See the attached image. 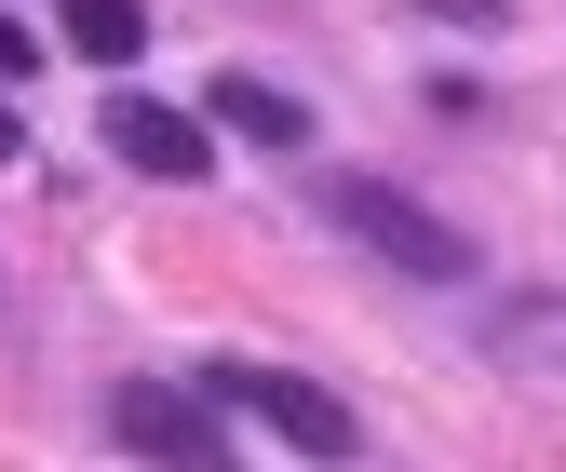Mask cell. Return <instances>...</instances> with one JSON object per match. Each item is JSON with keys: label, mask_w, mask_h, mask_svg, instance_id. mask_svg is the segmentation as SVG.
I'll list each match as a JSON object with an SVG mask.
<instances>
[{"label": "cell", "mask_w": 566, "mask_h": 472, "mask_svg": "<svg viewBox=\"0 0 566 472\" xmlns=\"http://www.w3.org/2000/svg\"><path fill=\"white\" fill-rule=\"evenodd\" d=\"M95 135H108V162H122V176H149V189H189V176H217V122H202V108L108 95V108H95Z\"/></svg>", "instance_id": "obj_4"}, {"label": "cell", "mask_w": 566, "mask_h": 472, "mask_svg": "<svg viewBox=\"0 0 566 472\" xmlns=\"http://www.w3.org/2000/svg\"><path fill=\"white\" fill-rule=\"evenodd\" d=\"M418 108H432V122H485V82H472V67H432V82H418Z\"/></svg>", "instance_id": "obj_8"}, {"label": "cell", "mask_w": 566, "mask_h": 472, "mask_svg": "<svg viewBox=\"0 0 566 472\" xmlns=\"http://www.w3.org/2000/svg\"><path fill=\"white\" fill-rule=\"evenodd\" d=\"M189 108L217 122V135H243V149H270V162H297V149H311V95H283L270 67H217Z\"/></svg>", "instance_id": "obj_5"}, {"label": "cell", "mask_w": 566, "mask_h": 472, "mask_svg": "<svg viewBox=\"0 0 566 472\" xmlns=\"http://www.w3.org/2000/svg\"><path fill=\"white\" fill-rule=\"evenodd\" d=\"M67 54H82V67H135V54H149V0H67Z\"/></svg>", "instance_id": "obj_6"}, {"label": "cell", "mask_w": 566, "mask_h": 472, "mask_svg": "<svg viewBox=\"0 0 566 472\" xmlns=\"http://www.w3.org/2000/svg\"><path fill=\"white\" fill-rule=\"evenodd\" d=\"M28 82H41V28H28V14H0V95H28Z\"/></svg>", "instance_id": "obj_10"}, {"label": "cell", "mask_w": 566, "mask_h": 472, "mask_svg": "<svg viewBox=\"0 0 566 472\" xmlns=\"http://www.w3.org/2000/svg\"><path fill=\"white\" fill-rule=\"evenodd\" d=\"M14 162H28V108L0 95V176H14Z\"/></svg>", "instance_id": "obj_11"}, {"label": "cell", "mask_w": 566, "mask_h": 472, "mask_svg": "<svg viewBox=\"0 0 566 472\" xmlns=\"http://www.w3.org/2000/svg\"><path fill=\"white\" fill-rule=\"evenodd\" d=\"M189 391H217L230 419H270L297 459H365V419H350V405H337L324 378H297V365H243V352H217Z\"/></svg>", "instance_id": "obj_2"}, {"label": "cell", "mask_w": 566, "mask_h": 472, "mask_svg": "<svg viewBox=\"0 0 566 472\" xmlns=\"http://www.w3.org/2000/svg\"><path fill=\"white\" fill-rule=\"evenodd\" d=\"M500 365H513V378H553V284L500 311Z\"/></svg>", "instance_id": "obj_7"}, {"label": "cell", "mask_w": 566, "mask_h": 472, "mask_svg": "<svg viewBox=\"0 0 566 472\" xmlns=\"http://www.w3.org/2000/svg\"><path fill=\"white\" fill-rule=\"evenodd\" d=\"M418 14L459 28V41H500V28H513V0H418Z\"/></svg>", "instance_id": "obj_9"}, {"label": "cell", "mask_w": 566, "mask_h": 472, "mask_svg": "<svg viewBox=\"0 0 566 472\" xmlns=\"http://www.w3.org/2000/svg\"><path fill=\"white\" fill-rule=\"evenodd\" d=\"M217 419H230V405L189 391V378H108V391H95V432H108L122 459H176V472H217V459H230Z\"/></svg>", "instance_id": "obj_3"}, {"label": "cell", "mask_w": 566, "mask_h": 472, "mask_svg": "<svg viewBox=\"0 0 566 472\" xmlns=\"http://www.w3.org/2000/svg\"><path fill=\"white\" fill-rule=\"evenodd\" d=\"M311 217H324L337 243H365L378 270H405V284H472V230H459V217H432V202L391 189V176L324 162V176H311Z\"/></svg>", "instance_id": "obj_1"}]
</instances>
